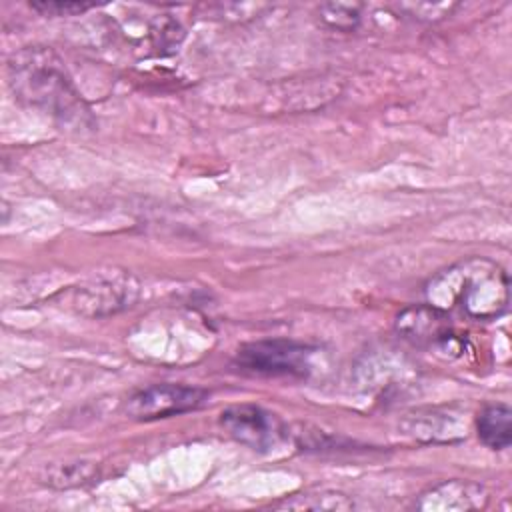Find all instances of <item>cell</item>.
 Listing matches in <instances>:
<instances>
[{"mask_svg": "<svg viewBox=\"0 0 512 512\" xmlns=\"http://www.w3.org/2000/svg\"><path fill=\"white\" fill-rule=\"evenodd\" d=\"M426 304L444 312L462 308L474 320H496L510 304L508 272L494 260L470 256L424 284Z\"/></svg>", "mask_w": 512, "mask_h": 512, "instance_id": "1", "label": "cell"}, {"mask_svg": "<svg viewBox=\"0 0 512 512\" xmlns=\"http://www.w3.org/2000/svg\"><path fill=\"white\" fill-rule=\"evenodd\" d=\"M60 64L62 62L50 50H22L10 60V86L22 102L40 108L62 122H70L82 118L88 110Z\"/></svg>", "mask_w": 512, "mask_h": 512, "instance_id": "2", "label": "cell"}, {"mask_svg": "<svg viewBox=\"0 0 512 512\" xmlns=\"http://www.w3.org/2000/svg\"><path fill=\"white\" fill-rule=\"evenodd\" d=\"M316 346L290 338H266L242 344L232 364L248 374L258 376H292L306 378L312 372Z\"/></svg>", "mask_w": 512, "mask_h": 512, "instance_id": "3", "label": "cell"}, {"mask_svg": "<svg viewBox=\"0 0 512 512\" xmlns=\"http://www.w3.org/2000/svg\"><path fill=\"white\" fill-rule=\"evenodd\" d=\"M140 294V282L126 270L96 274L68 292V308L88 318H100L130 308Z\"/></svg>", "mask_w": 512, "mask_h": 512, "instance_id": "4", "label": "cell"}, {"mask_svg": "<svg viewBox=\"0 0 512 512\" xmlns=\"http://www.w3.org/2000/svg\"><path fill=\"white\" fill-rule=\"evenodd\" d=\"M208 390L188 384H150L128 396L124 412L138 422H150L160 418L178 416L200 408L208 400Z\"/></svg>", "mask_w": 512, "mask_h": 512, "instance_id": "5", "label": "cell"}, {"mask_svg": "<svg viewBox=\"0 0 512 512\" xmlns=\"http://www.w3.org/2000/svg\"><path fill=\"white\" fill-rule=\"evenodd\" d=\"M218 422L230 438L258 452H272L288 438L284 420L258 404L228 406L220 412Z\"/></svg>", "mask_w": 512, "mask_h": 512, "instance_id": "6", "label": "cell"}, {"mask_svg": "<svg viewBox=\"0 0 512 512\" xmlns=\"http://www.w3.org/2000/svg\"><path fill=\"white\" fill-rule=\"evenodd\" d=\"M448 320V312L440 308L430 304H414L398 312L396 332L418 346H428L448 358H458L464 352L466 340L452 330Z\"/></svg>", "mask_w": 512, "mask_h": 512, "instance_id": "7", "label": "cell"}, {"mask_svg": "<svg viewBox=\"0 0 512 512\" xmlns=\"http://www.w3.org/2000/svg\"><path fill=\"white\" fill-rule=\"evenodd\" d=\"M490 500L488 490L472 480H444L424 494L416 504L418 510H478L484 508Z\"/></svg>", "mask_w": 512, "mask_h": 512, "instance_id": "8", "label": "cell"}, {"mask_svg": "<svg viewBox=\"0 0 512 512\" xmlns=\"http://www.w3.org/2000/svg\"><path fill=\"white\" fill-rule=\"evenodd\" d=\"M476 434L490 450H506L512 442V410L508 404H486L476 416Z\"/></svg>", "mask_w": 512, "mask_h": 512, "instance_id": "9", "label": "cell"}, {"mask_svg": "<svg viewBox=\"0 0 512 512\" xmlns=\"http://www.w3.org/2000/svg\"><path fill=\"white\" fill-rule=\"evenodd\" d=\"M274 508H290V510H352L354 502L344 492L336 490H310L302 494H294L274 504Z\"/></svg>", "mask_w": 512, "mask_h": 512, "instance_id": "10", "label": "cell"}, {"mask_svg": "<svg viewBox=\"0 0 512 512\" xmlns=\"http://www.w3.org/2000/svg\"><path fill=\"white\" fill-rule=\"evenodd\" d=\"M322 18L340 30H352L360 20V4H324Z\"/></svg>", "mask_w": 512, "mask_h": 512, "instance_id": "11", "label": "cell"}, {"mask_svg": "<svg viewBox=\"0 0 512 512\" xmlns=\"http://www.w3.org/2000/svg\"><path fill=\"white\" fill-rule=\"evenodd\" d=\"M94 470L86 464H66L64 468H52L48 474V484L52 486H72L92 478Z\"/></svg>", "mask_w": 512, "mask_h": 512, "instance_id": "12", "label": "cell"}, {"mask_svg": "<svg viewBox=\"0 0 512 512\" xmlns=\"http://www.w3.org/2000/svg\"><path fill=\"white\" fill-rule=\"evenodd\" d=\"M454 8H456V4H448V2H442V4H426V2L398 4V10L408 12L410 16L420 18V20H428V22L430 20H440V18L448 16Z\"/></svg>", "mask_w": 512, "mask_h": 512, "instance_id": "13", "label": "cell"}, {"mask_svg": "<svg viewBox=\"0 0 512 512\" xmlns=\"http://www.w3.org/2000/svg\"><path fill=\"white\" fill-rule=\"evenodd\" d=\"M32 10L44 14V16H76L92 8V4H82V2H54V0H44V2H30Z\"/></svg>", "mask_w": 512, "mask_h": 512, "instance_id": "14", "label": "cell"}]
</instances>
